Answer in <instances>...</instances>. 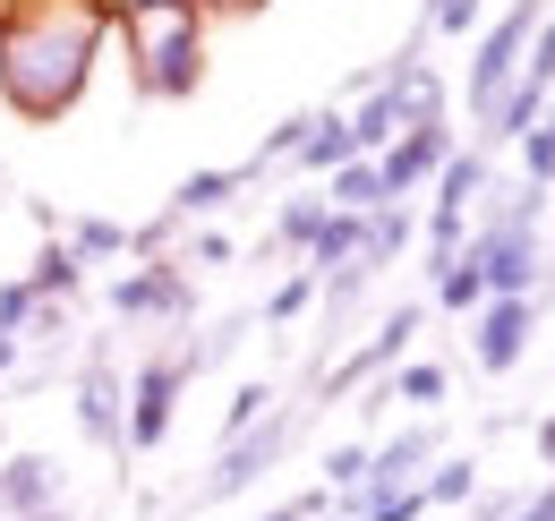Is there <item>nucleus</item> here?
<instances>
[{
    "label": "nucleus",
    "mask_w": 555,
    "mask_h": 521,
    "mask_svg": "<svg viewBox=\"0 0 555 521\" xmlns=\"http://www.w3.org/2000/svg\"><path fill=\"white\" fill-rule=\"evenodd\" d=\"M103 35H120L112 0H0V94L17 120H61L94 86Z\"/></svg>",
    "instance_id": "f257e3e1"
},
{
    "label": "nucleus",
    "mask_w": 555,
    "mask_h": 521,
    "mask_svg": "<svg viewBox=\"0 0 555 521\" xmlns=\"http://www.w3.org/2000/svg\"><path fill=\"white\" fill-rule=\"evenodd\" d=\"M112 17L129 35L138 86L154 103H189L206 86V17L189 0H112Z\"/></svg>",
    "instance_id": "f03ea898"
},
{
    "label": "nucleus",
    "mask_w": 555,
    "mask_h": 521,
    "mask_svg": "<svg viewBox=\"0 0 555 521\" xmlns=\"http://www.w3.org/2000/svg\"><path fill=\"white\" fill-rule=\"evenodd\" d=\"M539 17H547V0H513L504 17H487L479 26V52H470V77H462V94H470V120H495V103L521 86V61H530V35H539Z\"/></svg>",
    "instance_id": "7ed1b4c3"
},
{
    "label": "nucleus",
    "mask_w": 555,
    "mask_h": 521,
    "mask_svg": "<svg viewBox=\"0 0 555 521\" xmlns=\"http://www.w3.org/2000/svg\"><path fill=\"white\" fill-rule=\"evenodd\" d=\"M103 308H112L120 326H145V317H154V326H189V317H197V282L180 274V257H138L103 291Z\"/></svg>",
    "instance_id": "20e7f679"
},
{
    "label": "nucleus",
    "mask_w": 555,
    "mask_h": 521,
    "mask_svg": "<svg viewBox=\"0 0 555 521\" xmlns=\"http://www.w3.org/2000/svg\"><path fill=\"white\" fill-rule=\"evenodd\" d=\"M487 196V154L479 145H453V163L436 171V196H427V265L462 257V240H470V205Z\"/></svg>",
    "instance_id": "39448f33"
},
{
    "label": "nucleus",
    "mask_w": 555,
    "mask_h": 521,
    "mask_svg": "<svg viewBox=\"0 0 555 521\" xmlns=\"http://www.w3.org/2000/svg\"><path fill=\"white\" fill-rule=\"evenodd\" d=\"M77 428L112 461H129V377L112 368V333H103V342L86 351V368H77Z\"/></svg>",
    "instance_id": "423d86ee"
},
{
    "label": "nucleus",
    "mask_w": 555,
    "mask_h": 521,
    "mask_svg": "<svg viewBox=\"0 0 555 521\" xmlns=\"http://www.w3.org/2000/svg\"><path fill=\"white\" fill-rule=\"evenodd\" d=\"M291 436H299V410H266L248 436H231L222 454H214V479L197 487L206 505H222V496H240V487H257L266 470H274L282 454H291Z\"/></svg>",
    "instance_id": "0eeeda50"
},
{
    "label": "nucleus",
    "mask_w": 555,
    "mask_h": 521,
    "mask_svg": "<svg viewBox=\"0 0 555 521\" xmlns=\"http://www.w3.org/2000/svg\"><path fill=\"white\" fill-rule=\"evenodd\" d=\"M180 385H189V351H154L129 377V454H154L171 436V410H180Z\"/></svg>",
    "instance_id": "6e6552de"
},
{
    "label": "nucleus",
    "mask_w": 555,
    "mask_h": 521,
    "mask_svg": "<svg viewBox=\"0 0 555 521\" xmlns=\"http://www.w3.org/2000/svg\"><path fill=\"white\" fill-rule=\"evenodd\" d=\"M444 163H453V129H444V120H418V129H402L385 154H376V180H385L393 205H411L418 189H436Z\"/></svg>",
    "instance_id": "1a4fd4ad"
},
{
    "label": "nucleus",
    "mask_w": 555,
    "mask_h": 521,
    "mask_svg": "<svg viewBox=\"0 0 555 521\" xmlns=\"http://www.w3.org/2000/svg\"><path fill=\"white\" fill-rule=\"evenodd\" d=\"M530 333H539V300H487L479 317H470V359H479L487 377H504V368H521Z\"/></svg>",
    "instance_id": "9d476101"
},
{
    "label": "nucleus",
    "mask_w": 555,
    "mask_h": 521,
    "mask_svg": "<svg viewBox=\"0 0 555 521\" xmlns=\"http://www.w3.org/2000/svg\"><path fill=\"white\" fill-rule=\"evenodd\" d=\"M427 461H436V428H402V436H385V445H367V487L359 496H402L427 479ZM343 496V505H359Z\"/></svg>",
    "instance_id": "9b49d317"
},
{
    "label": "nucleus",
    "mask_w": 555,
    "mask_h": 521,
    "mask_svg": "<svg viewBox=\"0 0 555 521\" xmlns=\"http://www.w3.org/2000/svg\"><path fill=\"white\" fill-rule=\"evenodd\" d=\"M418 317H427V308H393V317H385V326H376V333H367V342H359V351L343 359V368L325 377V393L359 385V377H376V368H402V351L418 342Z\"/></svg>",
    "instance_id": "f8f14e48"
},
{
    "label": "nucleus",
    "mask_w": 555,
    "mask_h": 521,
    "mask_svg": "<svg viewBox=\"0 0 555 521\" xmlns=\"http://www.w3.org/2000/svg\"><path fill=\"white\" fill-rule=\"evenodd\" d=\"M61 505V461L52 454H9L0 461V513L26 521V513H52Z\"/></svg>",
    "instance_id": "ddd939ff"
},
{
    "label": "nucleus",
    "mask_w": 555,
    "mask_h": 521,
    "mask_svg": "<svg viewBox=\"0 0 555 521\" xmlns=\"http://www.w3.org/2000/svg\"><path fill=\"white\" fill-rule=\"evenodd\" d=\"M248 180H257L248 163H214V171H189V180L171 189V205H163V214H171V223H197V214H222V205H231V196L248 189Z\"/></svg>",
    "instance_id": "4468645a"
},
{
    "label": "nucleus",
    "mask_w": 555,
    "mask_h": 521,
    "mask_svg": "<svg viewBox=\"0 0 555 521\" xmlns=\"http://www.w3.org/2000/svg\"><path fill=\"white\" fill-rule=\"evenodd\" d=\"M308 180H334L343 163H359V145H350V112H308V137H299V154H291Z\"/></svg>",
    "instance_id": "2eb2a0df"
},
{
    "label": "nucleus",
    "mask_w": 555,
    "mask_h": 521,
    "mask_svg": "<svg viewBox=\"0 0 555 521\" xmlns=\"http://www.w3.org/2000/svg\"><path fill=\"white\" fill-rule=\"evenodd\" d=\"M411 240H418V214H411V205H376V214H367V240H359V265L385 274Z\"/></svg>",
    "instance_id": "dca6fc26"
},
{
    "label": "nucleus",
    "mask_w": 555,
    "mask_h": 521,
    "mask_svg": "<svg viewBox=\"0 0 555 521\" xmlns=\"http://www.w3.org/2000/svg\"><path fill=\"white\" fill-rule=\"evenodd\" d=\"M26 291H35V308H69L77 291H86V265H77L61 240H43V257H35V274H26Z\"/></svg>",
    "instance_id": "f3484780"
},
{
    "label": "nucleus",
    "mask_w": 555,
    "mask_h": 521,
    "mask_svg": "<svg viewBox=\"0 0 555 521\" xmlns=\"http://www.w3.org/2000/svg\"><path fill=\"white\" fill-rule=\"evenodd\" d=\"M61 249H69L77 265H103V257H129V231H120L112 214H69V223H61Z\"/></svg>",
    "instance_id": "a211bd4d"
},
{
    "label": "nucleus",
    "mask_w": 555,
    "mask_h": 521,
    "mask_svg": "<svg viewBox=\"0 0 555 521\" xmlns=\"http://www.w3.org/2000/svg\"><path fill=\"white\" fill-rule=\"evenodd\" d=\"M427 282H436V308H444V317H479V308H487V282H479V265H470V257L427 265Z\"/></svg>",
    "instance_id": "6ab92c4d"
},
{
    "label": "nucleus",
    "mask_w": 555,
    "mask_h": 521,
    "mask_svg": "<svg viewBox=\"0 0 555 521\" xmlns=\"http://www.w3.org/2000/svg\"><path fill=\"white\" fill-rule=\"evenodd\" d=\"M325 214H334V205H325V189L282 196V205H274V249H299V257H308V240L325 231Z\"/></svg>",
    "instance_id": "aec40b11"
},
{
    "label": "nucleus",
    "mask_w": 555,
    "mask_h": 521,
    "mask_svg": "<svg viewBox=\"0 0 555 521\" xmlns=\"http://www.w3.org/2000/svg\"><path fill=\"white\" fill-rule=\"evenodd\" d=\"M325 205H334V214H376V205H393V196L376 180V163H343V171L325 180Z\"/></svg>",
    "instance_id": "412c9836"
},
{
    "label": "nucleus",
    "mask_w": 555,
    "mask_h": 521,
    "mask_svg": "<svg viewBox=\"0 0 555 521\" xmlns=\"http://www.w3.org/2000/svg\"><path fill=\"white\" fill-rule=\"evenodd\" d=\"M418 496L427 505H479V461H427V479H418Z\"/></svg>",
    "instance_id": "4be33fe9"
},
{
    "label": "nucleus",
    "mask_w": 555,
    "mask_h": 521,
    "mask_svg": "<svg viewBox=\"0 0 555 521\" xmlns=\"http://www.w3.org/2000/svg\"><path fill=\"white\" fill-rule=\"evenodd\" d=\"M385 402H411V410H436V402H444V368H436V359H402V368L385 377Z\"/></svg>",
    "instance_id": "5701e85b"
},
{
    "label": "nucleus",
    "mask_w": 555,
    "mask_h": 521,
    "mask_svg": "<svg viewBox=\"0 0 555 521\" xmlns=\"http://www.w3.org/2000/svg\"><path fill=\"white\" fill-rule=\"evenodd\" d=\"M487 26V0H427L418 35H479Z\"/></svg>",
    "instance_id": "b1692460"
},
{
    "label": "nucleus",
    "mask_w": 555,
    "mask_h": 521,
    "mask_svg": "<svg viewBox=\"0 0 555 521\" xmlns=\"http://www.w3.org/2000/svg\"><path fill=\"white\" fill-rule=\"evenodd\" d=\"M521 180H530V189H555V112L521 137Z\"/></svg>",
    "instance_id": "393cba45"
},
{
    "label": "nucleus",
    "mask_w": 555,
    "mask_h": 521,
    "mask_svg": "<svg viewBox=\"0 0 555 521\" xmlns=\"http://www.w3.org/2000/svg\"><path fill=\"white\" fill-rule=\"evenodd\" d=\"M367 487V445H334L325 454V496H359Z\"/></svg>",
    "instance_id": "a878e982"
},
{
    "label": "nucleus",
    "mask_w": 555,
    "mask_h": 521,
    "mask_svg": "<svg viewBox=\"0 0 555 521\" xmlns=\"http://www.w3.org/2000/svg\"><path fill=\"white\" fill-rule=\"evenodd\" d=\"M266 410H274V385H240V393H231V410H222V445H231V436H248Z\"/></svg>",
    "instance_id": "bb28decb"
},
{
    "label": "nucleus",
    "mask_w": 555,
    "mask_h": 521,
    "mask_svg": "<svg viewBox=\"0 0 555 521\" xmlns=\"http://www.w3.org/2000/svg\"><path fill=\"white\" fill-rule=\"evenodd\" d=\"M308 300H317V274L299 265V274H282V282H274V300H266V317H274V326H291V317H299Z\"/></svg>",
    "instance_id": "cd10ccee"
},
{
    "label": "nucleus",
    "mask_w": 555,
    "mask_h": 521,
    "mask_svg": "<svg viewBox=\"0 0 555 521\" xmlns=\"http://www.w3.org/2000/svg\"><path fill=\"white\" fill-rule=\"evenodd\" d=\"M26 326H35V291H26V282H0V333L26 342Z\"/></svg>",
    "instance_id": "c85d7f7f"
},
{
    "label": "nucleus",
    "mask_w": 555,
    "mask_h": 521,
    "mask_svg": "<svg viewBox=\"0 0 555 521\" xmlns=\"http://www.w3.org/2000/svg\"><path fill=\"white\" fill-rule=\"evenodd\" d=\"M189 257H197V265H231V231H197Z\"/></svg>",
    "instance_id": "c756f323"
},
{
    "label": "nucleus",
    "mask_w": 555,
    "mask_h": 521,
    "mask_svg": "<svg viewBox=\"0 0 555 521\" xmlns=\"http://www.w3.org/2000/svg\"><path fill=\"white\" fill-rule=\"evenodd\" d=\"M197 17H248V9H266V0H189Z\"/></svg>",
    "instance_id": "7c9ffc66"
},
{
    "label": "nucleus",
    "mask_w": 555,
    "mask_h": 521,
    "mask_svg": "<svg viewBox=\"0 0 555 521\" xmlns=\"http://www.w3.org/2000/svg\"><path fill=\"white\" fill-rule=\"evenodd\" d=\"M17 351H26V342H17V333H0V385H9V368H17Z\"/></svg>",
    "instance_id": "2f4dec72"
},
{
    "label": "nucleus",
    "mask_w": 555,
    "mask_h": 521,
    "mask_svg": "<svg viewBox=\"0 0 555 521\" xmlns=\"http://www.w3.org/2000/svg\"><path fill=\"white\" fill-rule=\"evenodd\" d=\"M539 461H547V470H555V410H547V419H539Z\"/></svg>",
    "instance_id": "473e14b6"
},
{
    "label": "nucleus",
    "mask_w": 555,
    "mask_h": 521,
    "mask_svg": "<svg viewBox=\"0 0 555 521\" xmlns=\"http://www.w3.org/2000/svg\"><path fill=\"white\" fill-rule=\"evenodd\" d=\"M26 521H69V505H52V513H26Z\"/></svg>",
    "instance_id": "72a5a7b5"
},
{
    "label": "nucleus",
    "mask_w": 555,
    "mask_h": 521,
    "mask_svg": "<svg viewBox=\"0 0 555 521\" xmlns=\"http://www.w3.org/2000/svg\"><path fill=\"white\" fill-rule=\"evenodd\" d=\"M266 521H308V513H299V505H282V513H266Z\"/></svg>",
    "instance_id": "f704fd0d"
}]
</instances>
